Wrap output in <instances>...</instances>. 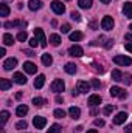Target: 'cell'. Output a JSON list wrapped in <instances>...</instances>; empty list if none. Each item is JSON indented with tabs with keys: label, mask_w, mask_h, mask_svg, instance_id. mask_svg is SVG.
Here are the masks:
<instances>
[{
	"label": "cell",
	"mask_w": 132,
	"mask_h": 133,
	"mask_svg": "<svg viewBox=\"0 0 132 133\" xmlns=\"http://www.w3.org/2000/svg\"><path fill=\"white\" fill-rule=\"evenodd\" d=\"M23 70H25V73H28V74H34V73L37 71V66L34 65L33 62H25V64H23Z\"/></svg>",
	"instance_id": "4fadbf2b"
},
{
	"label": "cell",
	"mask_w": 132,
	"mask_h": 133,
	"mask_svg": "<svg viewBox=\"0 0 132 133\" xmlns=\"http://www.w3.org/2000/svg\"><path fill=\"white\" fill-rule=\"evenodd\" d=\"M11 81L9 79H0V90H9L11 88Z\"/></svg>",
	"instance_id": "603a6c76"
},
{
	"label": "cell",
	"mask_w": 132,
	"mask_h": 133,
	"mask_svg": "<svg viewBox=\"0 0 132 133\" xmlns=\"http://www.w3.org/2000/svg\"><path fill=\"white\" fill-rule=\"evenodd\" d=\"M81 39H82V33H79V31L70 33V40H71V42H79Z\"/></svg>",
	"instance_id": "83f0119b"
},
{
	"label": "cell",
	"mask_w": 132,
	"mask_h": 133,
	"mask_svg": "<svg viewBox=\"0 0 132 133\" xmlns=\"http://www.w3.org/2000/svg\"><path fill=\"white\" fill-rule=\"evenodd\" d=\"M47 133H61V125L59 124H53Z\"/></svg>",
	"instance_id": "f546056e"
},
{
	"label": "cell",
	"mask_w": 132,
	"mask_h": 133,
	"mask_svg": "<svg viewBox=\"0 0 132 133\" xmlns=\"http://www.w3.org/2000/svg\"><path fill=\"white\" fill-rule=\"evenodd\" d=\"M70 30H71V26H70L68 23H65V25H62V26H61V31H62V33H64V34L70 33Z\"/></svg>",
	"instance_id": "f35d334b"
},
{
	"label": "cell",
	"mask_w": 132,
	"mask_h": 133,
	"mask_svg": "<svg viewBox=\"0 0 132 133\" xmlns=\"http://www.w3.org/2000/svg\"><path fill=\"white\" fill-rule=\"evenodd\" d=\"M109 93H110V96H113V98H120V99H126L128 98V93L123 90V88H120V87H112L110 90H109Z\"/></svg>",
	"instance_id": "6da1fadb"
},
{
	"label": "cell",
	"mask_w": 132,
	"mask_h": 133,
	"mask_svg": "<svg viewBox=\"0 0 132 133\" xmlns=\"http://www.w3.org/2000/svg\"><path fill=\"white\" fill-rule=\"evenodd\" d=\"M13 79H14V82H16V84H19V85L27 84V77H25V74H22V73H14Z\"/></svg>",
	"instance_id": "8fae6325"
},
{
	"label": "cell",
	"mask_w": 132,
	"mask_h": 133,
	"mask_svg": "<svg viewBox=\"0 0 132 133\" xmlns=\"http://www.w3.org/2000/svg\"><path fill=\"white\" fill-rule=\"evenodd\" d=\"M113 62L117 64V65H121V66H128L132 64V59L131 57H128V56H115L113 57Z\"/></svg>",
	"instance_id": "5b68a950"
},
{
	"label": "cell",
	"mask_w": 132,
	"mask_h": 133,
	"mask_svg": "<svg viewBox=\"0 0 132 133\" xmlns=\"http://www.w3.org/2000/svg\"><path fill=\"white\" fill-rule=\"evenodd\" d=\"M101 104V96L98 95H92L90 98H89V105H92V107H97Z\"/></svg>",
	"instance_id": "e0dca14e"
},
{
	"label": "cell",
	"mask_w": 132,
	"mask_h": 133,
	"mask_svg": "<svg viewBox=\"0 0 132 133\" xmlns=\"http://www.w3.org/2000/svg\"><path fill=\"white\" fill-rule=\"evenodd\" d=\"M56 102H58V104H61V102H62V98H61V96H58V98H56Z\"/></svg>",
	"instance_id": "816d5d0a"
},
{
	"label": "cell",
	"mask_w": 132,
	"mask_h": 133,
	"mask_svg": "<svg viewBox=\"0 0 132 133\" xmlns=\"http://www.w3.org/2000/svg\"><path fill=\"white\" fill-rule=\"evenodd\" d=\"M112 111H113V107H112V105H106V107H104V115H106V116H109Z\"/></svg>",
	"instance_id": "74e56055"
},
{
	"label": "cell",
	"mask_w": 132,
	"mask_h": 133,
	"mask_svg": "<svg viewBox=\"0 0 132 133\" xmlns=\"http://www.w3.org/2000/svg\"><path fill=\"white\" fill-rule=\"evenodd\" d=\"M28 8H30L31 11H37V9L42 8V2H40V0H30V2H28Z\"/></svg>",
	"instance_id": "2e32d148"
},
{
	"label": "cell",
	"mask_w": 132,
	"mask_h": 133,
	"mask_svg": "<svg viewBox=\"0 0 132 133\" xmlns=\"http://www.w3.org/2000/svg\"><path fill=\"white\" fill-rule=\"evenodd\" d=\"M64 70H65V73H68V74H75V73H76V65L68 62V64H65Z\"/></svg>",
	"instance_id": "484cf974"
},
{
	"label": "cell",
	"mask_w": 132,
	"mask_h": 133,
	"mask_svg": "<svg viewBox=\"0 0 132 133\" xmlns=\"http://www.w3.org/2000/svg\"><path fill=\"white\" fill-rule=\"evenodd\" d=\"M93 66H95V70H97V71H99V73H103V71H104V68H103L101 65H97V64H95Z\"/></svg>",
	"instance_id": "bcb514c9"
},
{
	"label": "cell",
	"mask_w": 132,
	"mask_h": 133,
	"mask_svg": "<svg viewBox=\"0 0 132 133\" xmlns=\"http://www.w3.org/2000/svg\"><path fill=\"white\" fill-rule=\"evenodd\" d=\"M44 84H45V76H44V74H39V76L36 77V81H34V87H36V88H42Z\"/></svg>",
	"instance_id": "ac0fdd59"
},
{
	"label": "cell",
	"mask_w": 132,
	"mask_h": 133,
	"mask_svg": "<svg viewBox=\"0 0 132 133\" xmlns=\"http://www.w3.org/2000/svg\"><path fill=\"white\" fill-rule=\"evenodd\" d=\"M123 76H124V74H123L120 70H113V71H112V79L117 81V82H121V81H123Z\"/></svg>",
	"instance_id": "7402d4cb"
},
{
	"label": "cell",
	"mask_w": 132,
	"mask_h": 133,
	"mask_svg": "<svg viewBox=\"0 0 132 133\" xmlns=\"http://www.w3.org/2000/svg\"><path fill=\"white\" fill-rule=\"evenodd\" d=\"M90 85H92L93 88H99V87H101V84H99V81H98V79H92Z\"/></svg>",
	"instance_id": "ab89813d"
},
{
	"label": "cell",
	"mask_w": 132,
	"mask_h": 133,
	"mask_svg": "<svg viewBox=\"0 0 132 133\" xmlns=\"http://www.w3.org/2000/svg\"><path fill=\"white\" fill-rule=\"evenodd\" d=\"M124 39H126V40H132V34H126Z\"/></svg>",
	"instance_id": "681fc988"
},
{
	"label": "cell",
	"mask_w": 132,
	"mask_h": 133,
	"mask_svg": "<svg viewBox=\"0 0 132 133\" xmlns=\"http://www.w3.org/2000/svg\"><path fill=\"white\" fill-rule=\"evenodd\" d=\"M124 132H126V133H132V124H129V125H126V127H124Z\"/></svg>",
	"instance_id": "f6af8a7d"
},
{
	"label": "cell",
	"mask_w": 132,
	"mask_h": 133,
	"mask_svg": "<svg viewBox=\"0 0 132 133\" xmlns=\"http://www.w3.org/2000/svg\"><path fill=\"white\" fill-rule=\"evenodd\" d=\"M131 74H124V76H123V81H124V82H126V84H128V85H129V84H131L132 81H131Z\"/></svg>",
	"instance_id": "b9f144b4"
},
{
	"label": "cell",
	"mask_w": 132,
	"mask_h": 133,
	"mask_svg": "<svg viewBox=\"0 0 132 133\" xmlns=\"http://www.w3.org/2000/svg\"><path fill=\"white\" fill-rule=\"evenodd\" d=\"M17 39H19L20 42L28 40V34H27V31H19V34H17Z\"/></svg>",
	"instance_id": "4dcf8cb0"
},
{
	"label": "cell",
	"mask_w": 132,
	"mask_h": 133,
	"mask_svg": "<svg viewBox=\"0 0 132 133\" xmlns=\"http://www.w3.org/2000/svg\"><path fill=\"white\" fill-rule=\"evenodd\" d=\"M6 54V51H5V48H0V56H5Z\"/></svg>",
	"instance_id": "f907efd6"
},
{
	"label": "cell",
	"mask_w": 132,
	"mask_h": 133,
	"mask_svg": "<svg viewBox=\"0 0 132 133\" xmlns=\"http://www.w3.org/2000/svg\"><path fill=\"white\" fill-rule=\"evenodd\" d=\"M9 14V6L6 3H0V16L2 17H8Z\"/></svg>",
	"instance_id": "44dd1931"
},
{
	"label": "cell",
	"mask_w": 132,
	"mask_h": 133,
	"mask_svg": "<svg viewBox=\"0 0 132 133\" xmlns=\"http://www.w3.org/2000/svg\"><path fill=\"white\" fill-rule=\"evenodd\" d=\"M0 116H2V118H0V119H2V125H3V124H5V122H6V121H8V119H9V113H8V111H6V110H3V111H2V115H0Z\"/></svg>",
	"instance_id": "d6a6232c"
},
{
	"label": "cell",
	"mask_w": 132,
	"mask_h": 133,
	"mask_svg": "<svg viewBox=\"0 0 132 133\" xmlns=\"http://www.w3.org/2000/svg\"><path fill=\"white\" fill-rule=\"evenodd\" d=\"M92 3H93V0H78L79 8H82V9H89V8H92Z\"/></svg>",
	"instance_id": "ffe728a7"
},
{
	"label": "cell",
	"mask_w": 132,
	"mask_h": 133,
	"mask_svg": "<svg viewBox=\"0 0 132 133\" xmlns=\"http://www.w3.org/2000/svg\"><path fill=\"white\" fill-rule=\"evenodd\" d=\"M53 115H55V118H64V116H65V111H64L62 108H56Z\"/></svg>",
	"instance_id": "1f68e13d"
},
{
	"label": "cell",
	"mask_w": 132,
	"mask_h": 133,
	"mask_svg": "<svg viewBox=\"0 0 132 133\" xmlns=\"http://www.w3.org/2000/svg\"><path fill=\"white\" fill-rule=\"evenodd\" d=\"M68 115L73 118V119H79L81 118V110L78 107H70L68 108Z\"/></svg>",
	"instance_id": "9a60e30c"
},
{
	"label": "cell",
	"mask_w": 132,
	"mask_h": 133,
	"mask_svg": "<svg viewBox=\"0 0 132 133\" xmlns=\"http://www.w3.org/2000/svg\"><path fill=\"white\" fill-rule=\"evenodd\" d=\"M28 43H30V46H31V48H36L37 45H40V42H39L36 37H34V39H30V40H28Z\"/></svg>",
	"instance_id": "8d00e7d4"
},
{
	"label": "cell",
	"mask_w": 132,
	"mask_h": 133,
	"mask_svg": "<svg viewBox=\"0 0 132 133\" xmlns=\"http://www.w3.org/2000/svg\"><path fill=\"white\" fill-rule=\"evenodd\" d=\"M67 2H70V0H67Z\"/></svg>",
	"instance_id": "9f6ffc18"
},
{
	"label": "cell",
	"mask_w": 132,
	"mask_h": 133,
	"mask_svg": "<svg viewBox=\"0 0 132 133\" xmlns=\"http://www.w3.org/2000/svg\"><path fill=\"white\" fill-rule=\"evenodd\" d=\"M87 133H98V132H97V130L93 129V130H89V132H87Z\"/></svg>",
	"instance_id": "f5cc1de1"
},
{
	"label": "cell",
	"mask_w": 132,
	"mask_h": 133,
	"mask_svg": "<svg viewBox=\"0 0 132 133\" xmlns=\"http://www.w3.org/2000/svg\"><path fill=\"white\" fill-rule=\"evenodd\" d=\"M93 124H95L97 127H104V124H106V122H104V119H95V121H93Z\"/></svg>",
	"instance_id": "60d3db41"
},
{
	"label": "cell",
	"mask_w": 132,
	"mask_h": 133,
	"mask_svg": "<svg viewBox=\"0 0 132 133\" xmlns=\"http://www.w3.org/2000/svg\"><path fill=\"white\" fill-rule=\"evenodd\" d=\"M27 113H28V107H27V105H19V107H17V110H16V115H17V116H20V118H22V116H25Z\"/></svg>",
	"instance_id": "cb8c5ba5"
},
{
	"label": "cell",
	"mask_w": 132,
	"mask_h": 133,
	"mask_svg": "<svg viewBox=\"0 0 132 133\" xmlns=\"http://www.w3.org/2000/svg\"><path fill=\"white\" fill-rule=\"evenodd\" d=\"M128 113L126 111H120V113H117V116L113 118V124L115 125H120V124H124V121L128 119Z\"/></svg>",
	"instance_id": "ba28073f"
},
{
	"label": "cell",
	"mask_w": 132,
	"mask_h": 133,
	"mask_svg": "<svg viewBox=\"0 0 132 133\" xmlns=\"http://www.w3.org/2000/svg\"><path fill=\"white\" fill-rule=\"evenodd\" d=\"M51 9H53L56 14H64V12H65V6H64L62 2H59V0L51 2Z\"/></svg>",
	"instance_id": "8992f818"
},
{
	"label": "cell",
	"mask_w": 132,
	"mask_h": 133,
	"mask_svg": "<svg viewBox=\"0 0 132 133\" xmlns=\"http://www.w3.org/2000/svg\"><path fill=\"white\" fill-rule=\"evenodd\" d=\"M113 25H115V22H113V19H112L110 16H106V17H103V20H101V28H103V30H106V31H110V30L113 28Z\"/></svg>",
	"instance_id": "3957f363"
},
{
	"label": "cell",
	"mask_w": 132,
	"mask_h": 133,
	"mask_svg": "<svg viewBox=\"0 0 132 133\" xmlns=\"http://www.w3.org/2000/svg\"><path fill=\"white\" fill-rule=\"evenodd\" d=\"M42 64L45 66H50L53 64V57H51V54H42Z\"/></svg>",
	"instance_id": "d4e9b609"
},
{
	"label": "cell",
	"mask_w": 132,
	"mask_h": 133,
	"mask_svg": "<svg viewBox=\"0 0 132 133\" xmlns=\"http://www.w3.org/2000/svg\"><path fill=\"white\" fill-rule=\"evenodd\" d=\"M3 26H5V28H13V26H14V22H5Z\"/></svg>",
	"instance_id": "ee69618b"
},
{
	"label": "cell",
	"mask_w": 132,
	"mask_h": 133,
	"mask_svg": "<svg viewBox=\"0 0 132 133\" xmlns=\"http://www.w3.org/2000/svg\"><path fill=\"white\" fill-rule=\"evenodd\" d=\"M123 12H124V16L128 19H132V3L131 2H126L123 5Z\"/></svg>",
	"instance_id": "5bb4252c"
},
{
	"label": "cell",
	"mask_w": 132,
	"mask_h": 133,
	"mask_svg": "<svg viewBox=\"0 0 132 133\" xmlns=\"http://www.w3.org/2000/svg\"><path fill=\"white\" fill-rule=\"evenodd\" d=\"M64 90H65V84H64L62 79H55V81L51 82V91H55V93H62Z\"/></svg>",
	"instance_id": "7a4b0ae2"
},
{
	"label": "cell",
	"mask_w": 132,
	"mask_h": 133,
	"mask_svg": "<svg viewBox=\"0 0 132 133\" xmlns=\"http://www.w3.org/2000/svg\"><path fill=\"white\" fill-rule=\"evenodd\" d=\"M33 104H34V107L40 108V107H44V104H45V99H42V98H34V99H33Z\"/></svg>",
	"instance_id": "f1b7e54d"
},
{
	"label": "cell",
	"mask_w": 132,
	"mask_h": 133,
	"mask_svg": "<svg viewBox=\"0 0 132 133\" xmlns=\"http://www.w3.org/2000/svg\"><path fill=\"white\" fill-rule=\"evenodd\" d=\"M61 42H62V40H61V36H59V34H51V36H50V43H51L53 46H58Z\"/></svg>",
	"instance_id": "d6986e66"
},
{
	"label": "cell",
	"mask_w": 132,
	"mask_h": 133,
	"mask_svg": "<svg viewBox=\"0 0 132 133\" xmlns=\"http://www.w3.org/2000/svg\"><path fill=\"white\" fill-rule=\"evenodd\" d=\"M104 46H106V48H112V46H113V40H112V39H109V40L106 42V45H104Z\"/></svg>",
	"instance_id": "7bdbcfd3"
},
{
	"label": "cell",
	"mask_w": 132,
	"mask_h": 133,
	"mask_svg": "<svg viewBox=\"0 0 132 133\" xmlns=\"http://www.w3.org/2000/svg\"><path fill=\"white\" fill-rule=\"evenodd\" d=\"M70 17H71L75 22H79V20H81V14H79V12H76V11H73V12L70 14Z\"/></svg>",
	"instance_id": "e575fe53"
},
{
	"label": "cell",
	"mask_w": 132,
	"mask_h": 133,
	"mask_svg": "<svg viewBox=\"0 0 132 133\" xmlns=\"http://www.w3.org/2000/svg\"><path fill=\"white\" fill-rule=\"evenodd\" d=\"M90 90V84L89 82H86V81H79L78 82V91L79 93H87Z\"/></svg>",
	"instance_id": "7c38bea8"
},
{
	"label": "cell",
	"mask_w": 132,
	"mask_h": 133,
	"mask_svg": "<svg viewBox=\"0 0 132 133\" xmlns=\"http://www.w3.org/2000/svg\"><path fill=\"white\" fill-rule=\"evenodd\" d=\"M28 127V124H27V121H19L17 124H16V129H19V130H25Z\"/></svg>",
	"instance_id": "836d02e7"
},
{
	"label": "cell",
	"mask_w": 132,
	"mask_h": 133,
	"mask_svg": "<svg viewBox=\"0 0 132 133\" xmlns=\"http://www.w3.org/2000/svg\"><path fill=\"white\" fill-rule=\"evenodd\" d=\"M68 54L73 56V57H81V56L84 54V50H82L79 45H73V46L68 48Z\"/></svg>",
	"instance_id": "52a82bcc"
},
{
	"label": "cell",
	"mask_w": 132,
	"mask_h": 133,
	"mask_svg": "<svg viewBox=\"0 0 132 133\" xmlns=\"http://www.w3.org/2000/svg\"><path fill=\"white\" fill-rule=\"evenodd\" d=\"M129 28H131V31H132V23H131V26H129Z\"/></svg>",
	"instance_id": "11a10c76"
},
{
	"label": "cell",
	"mask_w": 132,
	"mask_h": 133,
	"mask_svg": "<svg viewBox=\"0 0 132 133\" xmlns=\"http://www.w3.org/2000/svg\"><path fill=\"white\" fill-rule=\"evenodd\" d=\"M3 43H5V45H6V46H9V45H13V43H14V37H13V36H11V34H5V36H3Z\"/></svg>",
	"instance_id": "4316f807"
},
{
	"label": "cell",
	"mask_w": 132,
	"mask_h": 133,
	"mask_svg": "<svg viewBox=\"0 0 132 133\" xmlns=\"http://www.w3.org/2000/svg\"><path fill=\"white\" fill-rule=\"evenodd\" d=\"M99 2H103V3H109L110 0H99Z\"/></svg>",
	"instance_id": "db71d44e"
},
{
	"label": "cell",
	"mask_w": 132,
	"mask_h": 133,
	"mask_svg": "<svg viewBox=\"0 0 132 133\" xmlns=\"http://www.w3.org/2000/svg\"><path fill=\"white\" fill-rule=\"evenodd\" d=\"M34 36H36V39L40 42V46L45 48V46H47V37H45V34H44V30H42V28H36V30H34Z\"/></svg>",
	"instance_id": "277c9868"
},
{
	"label": "cell",
	"mask_w": 132,
	"mask_h": 133,
	"mask_svg": "<svg viewBox=\"0 0 132 133\" xmlns=\"http://www.w3.org/2000/svg\"><path fill=\"white\" fill-rule=\"evenodd\" d=\"M126 50H128L129 53H132V43H126Z\"/></svg>",
	"instance_id": "c3c4849f"
},
{
	"label": "cell",
	"mask_w": 132,
	"mask_h": 133,
	"mask_svg": "<svg viewBox=\"0 0 132 133\" xmlns=\"http://www.w3.org/2000/svg\"><path fill=\"white\" fill-rule=\"evenodd\" d=\"M16 65H17V59H16V57H9V59H6V61L3 62V68H5L6 71H11Z\"/></svg>",
	"instance_id": "30bf717a"
},
{
	"label": "cell",
	"mask_w": 132,
	"mask_h": 133,
	"mask_svg": "<svg viewBox=\"0 0 132 133\" xmlns=\"http://www.w3.org/2000/svg\"><path fill=\"white\" fill-rule=\"evenodd\" d=\"M14 26L25 28V26H27V22H25V20H14Z\"/></svg>",
	"instance_id": "d590c367"
},
{
	"label": "cell",
	"mask_w": 132,
	"mask_h": 133,
	"mask_svg": "<svg viewBox=\"0 0 132 133\" xmlns=\"http://www.w3.org/2000/svg\"><path fill=\"white\" fill-rule=\"evenodd\" d=\"M25 54H27V56H30V57H31V56H34V53L31 51V50H25Z\"/></svg>",
	"instance_id": "7dc6e473"
},
{
	"label": "cell",
	"mask_w": 132,
	"mask_h": 133,
	"mask_svg": "<svg viewBox=\"0 0 132 133\" xmlns=\"http://www.w3.org/2000/svg\"><path fill=\"white\" fill-rule=\"evenodd\" d=\"M33 125L37 129V130H40V129H44V127L47 125V119L42 118V116H36V118L33 119Z\"/></svg>",
	"instance_id": "9c48e42d"
}]
</instances>
